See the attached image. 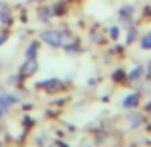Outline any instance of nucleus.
Instances as JSON below:
<instances>
[{
	"instance_id": "f257e3e1",
	"label": "nucleus",
	"mask_w": 151,
	"mask_h": 147,
	"mask_svg": "<svg viewBox=\"0 0 151 147\" xmlns=\"http://www.w3.org/2000/svg\"><path fill=\"white\" fill-rule=\"evenodd\" d=\"M40 40L44 42V44L52 46V48H58V46L63 44V37L58 31H44V33L40 34Z\"/></svg>"
},
{
	"instance_id": "f03ea898",
	"label": "nucleus",
	"mask_w": 151,
	"mask_h": 147,
	"mask_svg": "<svg viewBox=\"0 0 151 147\" xmlns=\"http://www.w3.org/2000/svg\"><path fill=\"white\" fill-rule=\"evenodd\" d=\"M37 71H38V63H37V59H27L25 65H23V69H21V73L25 75V77H31V75H35Z\"/></svg>"
},
{
	"instance_id": "7ed1b4c3",
	"label": "nucleus",
	"mask_w": 151,
	"mask_h": 147,
	"mask_svg": "<svg viewBox=\"0 0 151 147\" xmlns=\"http://www.w3.org/2000/svg\"><path fill=\"white\" fill-rule=\"evenodd\" d=\"M17 101V98L15 96H12V94H0V107H10V105H14V103Z\"/></svg>"
},
{
	"instance_id": "20e7f679",
	"label": "nucleus",
	"mask_w": 151,
	"mask_h": 147,
	"mask_svg": "<svg viewBox=\"0 0 151 147\" xmlns=\"http://www.w3.org/2000/svg\"><path fill=\"white\" fill-rule=\"evenodd\" d=\"M138 101H140V96H138V94H130V96L126 98L124 101H122V107H126V109H130V107H136Z\"/></svg>"
},
{
	"instance_id": "39448f33",
	"label": "nucleus",
	"mask_w": 151,
	"mask_h": 147,
	"mask_svg": "<svg viewBox=\"0 0 151 147\" xmlns=\"http://www.w3.org/2000/svg\"><path fill=\"white\" fill-rule=\"evenodd\" d=\"M37 52H38V42H31L25 50V57L27 59H35L37 57Z\"/></svg>"
},
{
	"instance_id": "423d86ee",
	"label": "nucleus",
	"mask_w": 151,
	"mask_h": 147,
	"mask_svg": "<svg viewBox=\"0 0 151 147\" xmlns=\"http://www.w3.org/2000/svg\"><path fill=\"white\" fill-rule=\"evenodd\" d=\"M40 86L46 90H55V88H59V82H58V78H46Z\"/></svg>"
},
{
	"instance_id": "0eeeda50",
	"label": "nucleus",
	"mask_w": 151,
	"mask_h": 147,
	"mask_svg": "<svg viewBox=\"0 0 151 147\" xmlns=\"http://www.w3.org/2000/svg\"><path fill=\"white\" fill-rule=\"evenodd\" d=\"M52 17V8H42L40 11H38V19L40 21H48Z\"/></svg>"
},
{
	"instance_id": "6e6552de",
	"label": "nucleus",
	"mask_w": 151,
	"mask_h": 147,
	"mask_svg": "<svg viewBox=\"0 0 151 147\" xmlns=\"http://www.w3.org/2000/svg\"><path fill=\"white\" fill-rule=\"evenodd\" d=\"M142 75H144V67H142V65H138L136 69H134L132 73H130V80H138V78H140Z\"/></svg>"
},
{
	"instance_id": "1a4fd4ad",
	"label": "nucleus",
	"mask_w": 151,
	"mask_h": 147,
	"mask_svg": "<svg viewBox=\"0 0 151 147\" xmlns=\"http://www.w3.org/2000/svg\"><path fill=\"white\" fill-rule=\"evenodd\" d=\"M142 48H144V50H151V33H147L144 38H142Z\"/></svg>"
},
{
	"instance_id": "9d476101",
	"label": "nucleus",
	"mask_w": 151,
	"mask_h": 147,
	"mask_svg": "<svg viewBox=\"0 0 151 147\" xmlns=\"http://www.w3.org/2000/svg\"><path fill=\"white\" fill-rule=\"evenodd\" d=\"M136 38V29H130V33H128V38H126V44H130V42Z\"/></svg>"
},
{
	"instance_id": "9b49d317",
	"label": "nucleus",
	"mask_w": 151,
	"mask_h": 147,
	"mask_svg": "<svg viewBox=\"0 0 151 147\" xmlns=\"http://www.w3.org/2000/svg\"><path fill=\"white\" fill-rule=\"evenodd\" d=\"M111 38H119V27H111Z\"/></svg>"
},
{
	"instance_id": "f8f14e48",
	"label": "nucleus",
	"mask_w": 151,
	"mask_h": 147,
	"mask_svg": "<svg viewBox=\"0 0 151 147\" xmlns=\"http://www.w3.org/2000/svg\"><path fill=\"white\" fill-rule=\"evenodd\" d=\"M130 122H132V124H134V128H136V124L140 122V117H134V118H130Z\"/></svg>"
},
{
	"instance_id": "ddd939ff",
	"label": "nucleus",
	"mask_w": 151,
	"mask_h": 147,
	"mask_svg": "<svg viewBox=\"0 0 151 147\" xmlns=\"http://www.w3.org/2000/svg\"><path fill=\"white\" fill-rule=\"evenodd\" d=\"M6 40H8V34H0V46H2Z\"/></svg>"
},
{
	"instance_id": "4468645a",
	"label": "nucleus",
	"mask_w": 151,
	"mask_h": 147,
	"mask_svg": "<svg viewBox=\"0 0 151 147\" xmlns=\"http://www.w3.org/2000/svg\"><path fill=\"white\" fill-rule=\"evenodd\" d=\"M4 11H6V4H4V2H0V15H2Z\"/></svg>"
},
{
	"instance_id": "2eb2a0df",
	"label": "nucleus",
	"mask_w": 151,
	"mask_h": 147,
	"mask_svg": "<svg viewBox=\"0 0 151 147\" xmlns=\"http://www.w3.org/2000/svg\"><path fill=\"white\" fill-rule=\"evenodd\" d=\"M4 113H6V107H0V118L4 117Z\"/></svg>"
},
{
	"instance_id": "dca6fc26",
	"label": "nucleus",
	"mask_w": 151,
	"mask_h": 147,
	"mask_svg": "<svg viewBox=\"0 0 151 147\" xmlns=\"http://www.w3.org/2000/svg\"><path fill=\"white\" fill-rule=\"evenodd\" d=\"M31 2H33V0H31Z\"/></svg>"
}]
</instances>
